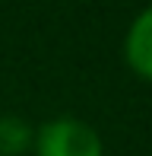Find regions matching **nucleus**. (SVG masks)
<instances>
[{"instance_id":"obj_3","label":"nucleus","mask_w":152,"mask_h":156,"mask_svg":"<svg viewBox=\"0 0 152 156\" xmlns=\"http://www.w3.org/2000/svg\"><path fill=\"white\" fill-rule=\"evenodd\" d=\"M35 144V124L22 115H0V156H25Z\"/></svg>"},{"instance_id":"obj_2","label":"nucleus","mask_w":152,"mask_h":156,"mask_svg":"<svg viewBox=\"0 0 152 156\" xmlns=\"http://www.w3.org/2000/svg\"><path fill=\"white\" fill-rule=\"evenodd\" d=\"M124 61L140 80L152 83V6L140 10L124 32Z\"/></svg>"},{"instance_id":"obj_1","label":"nucleus","mask_w":152,"mask_h":156,"mask_svg":"<svg viewBox=\"0 0 152 156\" xmlns=\"http://www.w3.org/2000/svg\"><path fill=\"white\" fill-rule=\"evenodd\" d=\"M35 156H105V140L89 121L73 115L48 118L35 127Z\"/></svg>"}]
</instances>
